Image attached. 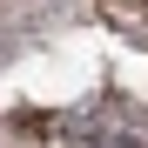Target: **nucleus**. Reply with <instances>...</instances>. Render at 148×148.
Segmentation results:
<instances>
[{
  "label": "nucleus",
  "mask_w": 148,
  "mask_h": 148,
  "mask_svg": "<svg viewBox=\"0 0 148 148\" xmlns=\"http://www.w3.org/2000/svg\"><path fill=\"white\" fill-rule=\"evenodd\" d=\"M47 141L54 148H148V114L121 108V101L67 108L61 121H47Z\"/></svg>",
  "instance_id": "1"
}]
</instances>
